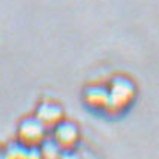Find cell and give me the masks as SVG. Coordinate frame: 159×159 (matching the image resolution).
Listing matches in <instances>:
<instances>
[{
  "label": "cell",
  "instance_id": "obj_1",
  "mask_svg": "<svg viewBox=\"0 0 159 159\" xmlns=\"http://www.w3.org/2000/svg\"><path fill=\"white\" fill-rule=\"evenodd\" d=\"M110 101L105 114L110 117H119L125 114L135 102L137 84L126 75H116L108 84Z\"/></svg>",
  "mask_w": 159,
  "mask_h": 159
},
{
  "label": "cell",
  "instance_id": "obj_2",
  "mask_svg": "<svg viewBox=\"0 0 159 159\" xmlns=\"http://www.w3.org/2000/svg\"><path fill=\"white\" fill-rule=\"evenodd\" d=\"M47 132L48 129L36 116L26 117L17 128V141L29 149H38L47 138Z\"/></svg>",
  "mask_w": 159,
  "mask_h": 159
},
{
  "label": "cell",
  "instance_id": "obj_3",
  "mask_svg": "<svg viewBox=\"0 0 159 159\" xmlns=\"http://www.w3.org/2000/svg\"><path fill=\"white\" fill-rule=\"evenodd\" d=\"M53 138L63 153H71L78 147L81 141V131L74 122L62 120L57 126L53 128Z\"/></svg>",
  "mask_w": 159,
  "mask_h": 159
},
{
  "label": "cell",
  "instance_id": "obj_4",
  "mask_svg": "<svg viewBox=\"0 0 159 159\" xmlns=\"http://www.w3.org/2000/svg\"><path fill=\"white\" fill-rule=\"evenodd\" d=\"M108 101H110V90L107 86H102V84L89 86L83 92V102L92 111L105 113Z\"/></svg>",
  "mask_w": 159,
  "mask_h": 159
},
{
  "label": "cell",
  "instance_id": "obj_5",
  "mask_svg": "<svg viewBox=\"0 0 159 159\" xmlns=\"http://www.w3.org/2000/svg\"><path fill=\"white\" fill-rule=\"evenodd\" d=\"M35 116L42 122L45 128L48 131H53L54 126L60 123L62 120H65V111L63 107L54 101H44L41 102L38 108H36Z\"/></svg>",
  "mask_w": 159,
  "mask_h": 159
},
{
  "label": "cell",
  "instance_id": "obj_6",
  "mask_svg": "<svg viewBox=\"0 0 159 159\" xmlns=\"http://www.w3.org/2000/svg\"><path fill=\"white\" fill-rule=\"evenodd\" d=\"M39 152H41V158H48V159L59 158V156L63 155L62 149L57 146V143L54 141L53 138H45L44 143L39 146Z\"/></svg>",
  "mask_w": 159,
  "mask_h": 159
},
{
  "label": "cell",
  "instance_id": "obj_7",
  "mask_svg": "<svg viewBox=\"0 0 159 159\" xmlns=\"http://www.w3.org/2000/svg\"><path fill=\"white\" fill-rule=\"evenodd\" d=\"M5 156L6 158H30V149L23 146L21 143H12L6 147V152H5Z\"/></svg>",
  "mask_w": 159,
  "mask_h": 159
}]
</instances>
